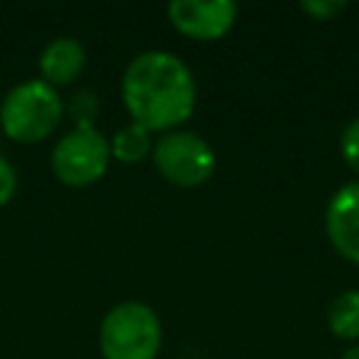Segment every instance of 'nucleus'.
Returning a JSON list of instances; mask_svg holds the SVG:
<instances>
[{
	"label": "nucleus",
	"mask_w": 359,
	"mask_h": 359,
	"mask_svg": "<svg viewBox=\"0 0 359 359\" xmlns=\"http://www.w3.org/2000/svg\"><path fill=\"white\" fill-rule=\"evenodd\" d=\"M196 76L174 50H140L121 73V101L129 121L154 135L182 129L196 109Z\"/></svg>",
	"instance_id": "1"
},
{
	"label": "nucleus",
	"mask_w": 359,
	"mask_h": 359,
	"mask_svg": "<svg viewBox=\"0 0 359 359\" xmlns=\"http://www.w3.org/2000/svg\"><path fill=\"white\" fill-rule=\"evenodd\" d=\"M65 118V98L48 81L25 79L6 90L0 101V129L14 143L48 140Z\"/></svg>",
	"instance_id": "2"
},
{
	"label": "nucleus",
	"mask_w": 359,
	"mask_h": 359,
	"mask_svg": "<svg viewBox=\"0 0 359 359\" xmlns=\"http://www.w3.org/2000/svg\"><path fill=\"white\" fill-rule=\"evenodd\" d=\"M163 348L160 314L143 300H121L101 317L98 351L104 359H157Z\"/></svg>",
	"instance_id": "3"
},
{
	"label": "nucleus",
	"mask_w": 359,
	"mask_h": 359,
	"mask_svg": "<svg viewBox=\"0 0 359 359\" xmlns=\"http://www.w3.org/2000/svg\"><path fill=\"white\" fill-rule=\"evenodd\" d=\"M151 165L168 185L199 188L216 171V151L199 132L182 126L154 137Z\"/></svg>",
	"instance_id": "4"
},
{
	"label": "nucleus",
	"mask_w": 359,
	"mask_h": 359,
	"mask_svg": "<svg viewBox=\"0 0 359 359\" xmlns=\"http://www.w3.org/2000/svg\"><path fill=\"white\" fill-rule=\"evenodd\" d=\"M109 163V135H104L95 123L67 129L50 149V171L67 188H87L98 182Z\"/></svg>",
	"instance_id": "5"
},
{
	"label": "nucleus",
	"mask_w": 359,
	"mask_h": 359,
	"mask_svg": "<svg viewBox=\"0 0 359 359\" xmlns=\"http://www.w3.org/2000/svg\"><path fill=\"white\" fill-rule=\"evenodd\" d=\"M168 22L188 39L213 42L230 34L238 20V6L233 0H171L165 6Z\"/></svg>",
	"instance_id": "6"
},
{
	"label": "nucleus",
	"mask_w": 359,
	"mask_h": 359,
	"mask_svg": "<svg viewBox=\"0 0 359 359\" xmlns=\"http://www.w3.org/2000/svg\"><path fill=\"white\" fill-rule=\"evenodd\" d=\"M325 236L331 247L351 264H359V180L334 191L325 205Z\"/></svg>",
	"instance_id": "7"
},
{
	"label": "nucleus",
	"mask_w": 359,
	"mask_h": 359,
	"mask_svg": "<svg viewBox=\"0 0 359 359\" xmlns=\"http://www.w3.org/2000/svg\"><path fill=\"white\" fill-rule=\"evenodd\" d=\"M36 67H39V79L48 81L50 87H67L73 84L84 67H87V48L81 39L76 36H53L42 50H39V59H36Z\"/></svg>",
	"instance_id": "8"
},
{
	"label": "nucleus",
	"mask_w": 359,
	"mask_h": 359,
	"mask_svg": "<svg viewBox=\"0 0 359 359\" xmlns=\"http://www.w3.org/2000/svg\"><path fill=\"white\" fill-rule=\"evenodd\" d=\"M154 132H149L146 126L129 121L121 129H115V135L109 137V151L112 160L123 163V165H137L143 160H151V149H154Z\"/></svg>",
	"instance_id": "9"
},
{
	"label": "nucleus",
	"mask_w": 359,
	"mask_h": 359,
	"mask_svg": "<svg viewBox=\"0 0 359 359\" xmlns=\"http://www.w3.org/2000/svg\"><path fill=\"white\" fill-rule=\"evenodd\" d=\"M325 323H328V331L337 337V339H345V342H359V289H345L339 292L331 303H328V311H325Z\"/></svg>",
	"instance_id": "10"
},
{
	"label": "nucleus",
	"mask_w": 359,
	"mask_h": 359,
	"mask_svg": "<svg viewBox=\"0 0 359 359\" xmlns=\"http://www.w3.org/2000/svg\"><path fill=\"white\" fill-rule=\"evenodd\" d=\"M339 154L345 165L359 177V115L351 118L339 132Z\"/></svg>",
	"instance_id": "11"
},
{
	"label": "nucleus",
	"mask_w": 359,
	"mask_h": 359,
	"mask_svg": "<svg viewBox=\"0 0 359 359\" xmlns=\"http://www.w3.org/2000/svg\"><path fill=\"white\" fill-rule=\"evenodd\" d=\"M348 8L342 0H300V11L314 20H334Z\"/></svg>",
	"instance_id": "12"
},
{
	"label": "nucleus",
	"mask_w": 359,
	"mask_h": 359,
	"mask_svg": "<svg viewBox=\"0 0 359 359\" xmlns=\"http://www.w3.org/2000/svg\"><path fill=\"white\" fill-rule=\"evenodd\" d=\"M17 188H20L17 168L11 165V160H6V157L0 154V208H3V205H8V202L14 199Z\"/></svg>",
	"instance_id": "13"
},
{
	"label": "nucleus",
	"mask_w": 359,
	"mask_h": 359,
	"mask_svg": "<svg viewBox=\"0 0 359 359\" xmlns=\"http://www.w3.org/2000/svg\"><path fill=\"white\" fill-rule=\"evenodd\" d=\"M339 359H359V342H353V345H348V348H345V353H342Z\"/></svg>",
	"instance_id": "14"
}]
</instances>
